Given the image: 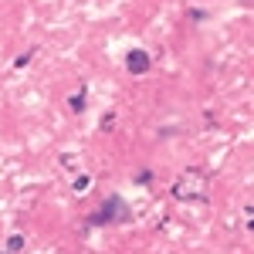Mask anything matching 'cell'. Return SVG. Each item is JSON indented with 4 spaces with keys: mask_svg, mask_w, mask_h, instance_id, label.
I'll return each instance as SVG.
<instances>
[{
    "mask_svg": "<svg viewBox=\"0 0 254 254\" xmlns=\"http://www.w3.org/2000/svg\"><path fill=\"white\" fill-rule=\"evenodd\" d=\"M126 214H129L126 200H122V196H109V200H105V207H102L88 224H112V220H126Z\"/></svg>",
    "mask_w": 254,
    "mask_h": 254,
    "instance_id": "6da1fadb",
    "label": "cell"
},
{
    "mask_svg": "<svg viewBox=\"0 0 254 254\" xmlns=\"http://www.w3.org/2000/svg\"><path fill=\"white\" fill-rule=\"evenodd\" d=\"M149 64H153V58H149L142 48H132V51L126 55V71H129V75H146Z\"/></svg>",
    "mask_w": 254,
    "mask_h": 254,
    "instance_id": "7a4b0ae2",
    "label": "cell"
},
{
    "mask_svg": "<svg viewBox=\"0 0 254 254\" xmlns=\"http://www.w3.org/2000/svg\"><path fill=\"white\" fill-rule=\"evenodd\" d=\"M20 248H24V237H20V234H14L10 241H7V254H10V251H20Z\"/></svg>",
    "mask_w": 254,
    "mask_h": 254,
    "instance_id": "3957f363",
    "label": "cell"
},
{
    "mask_svg": "<svg viewBox=\"0 0 254 254\" xmlns=\"http://www.w3.org/2000/svg\"><path fill=\"white\" fill-rule=\"evenodd\" d=\"M71 109H75V112H81V109H85V92H78V95L71 98Z\"/></svg>",
    "mask_w": 254,
    "mask_h": 254,
    "instance_id": "277c9868",
    "label": "cell"
},
{
    "mask_svg": "<svg viewBox=\"0 0 254 254\" xmlns=\"http://www.w3.org/2000/svg\"><path fill=\"white\" fill-rule=\"evenodd\" d=\"M75 190H78V193H81V190H88V176H78V183H75Z\"/></svg>",
    "mask_w": 254,
    "mask_h": 254,
    "instance_id": "5b68a950",
    "label": "cell"
}]
</instances>
